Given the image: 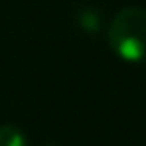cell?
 <instances>
[{"instance_id":"obj_1","label":"cell","mask_w":146,"mask_h":146,"mask_svg":"<svg viewBox=\"0 0 146 146\" xmlns=\"http://www.w3.org/2000/svg\"><path fill=\"white\" fill-rule=\"evenodd\" d=\"M109 48L128 63H146V10L126 6L119 10L107 32Z\"/></svg>"},{"instance_id":"obj_2","label":"cell","mask_w":146,"mask_h":146,"mask_svg":"<svg viewBox=\"0 0 146 146\" xmlns=\"http://www.w3.org/2000/svg\"><path fill=\"white\" fill-rule=\"evenodd\" d=\"M26 134L16 124H0V146H26Z\"/></svg>"}]
</instances>
